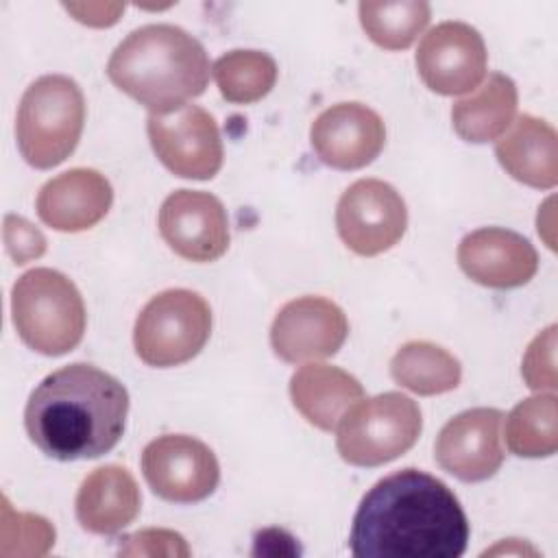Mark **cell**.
<instances>
[{"instance_id": "1", "label": "cell", "mask_w": 558, "mask_h": 558, "mask_svg": "<svg viewBox=\"0 0 558 558\" xmlns=\"http://www.w3.org/2000/svg\"><path fill=\"white\" fill-rule=\"evenodd\" d=\"M466 543L469 521L453 490L412 466L362 497L349 536L357 558H458Z\"/></svg>"}, {"instance_id": "2", "label": "cell", "mask_w": 558, "mask_h": 558, "mask_svg": "<svg viewBox=\"0 0 558 558\" xmlns=\"http://www.w3.org/2000/svg\"><path fill=\"white\" fill-rule=\"evenodd\" d=\"M129 392L120 379L94 364L74 362L31 392L24 425L48 458L70 462L111 451L124 434Z\"/></svg>"}, {"instance_id": "3", "label": "cell", "mask_w": 558, "mask_h": 558, "mask_svg": "<svg viewBox=\"0 0 558 558\" xmlns=\"http://www.w3.org/2000/svg\"><path fill=\"white\" fill-rule=\"evenodd\" d=\"M107 76L150 113H168L205 92L209 59L187 31L174 24H146L116 46Z\"/></svg>"}, {"instance_id": "4", "label": "cell", "mask_w": 558, "mask_h": 558, "mask_svg": "<svg viewBox=\"0 0 558 558\" xmlns=\"http://www.w3.org/2000/svg\"><path fill=\"white\" fill-rule=\"evenodd\" d=\"M85 98L76 81L63 74H46L22 94L15 137L24 161L48 170L65 161L83 133Z\"/></svg>"}, {"instance_id": "5", "label": "cell", "mask_w": 558, "mask_h": 558, "mask_svg": "<svg viewBox=\"0 0 558 558\" xmlns=\"http://www.w3.org/2000/svg\"><path fill=\"white\" fill-rule=\"evenodd\" d=\"M13 325L22 342L41 355L72 351L85 333V303L63 272L33 268L11 290Z\"/></svg>"}, {"instance_id": "6", "label": "cell", "mask_w": 558, "mask_h": 558, "mask_svg": "<svg viewBox=\"0 0 558 558\" xmlns=\"http://www.w3.org/2000/svg\"><path fill=\"white\" fill-rule=\"evenodd\" d=\"M423 418L416 401L401 392H384L357 401L338 423L336 447L353 466H381L416 442Z\"/></svg>"}, {"instance_id": "7", "label": "cell", "mask_w": 558, "mask_h": 558, "mask_svg": "<svg viewBox=\"0 0 558 558\" xmlns=\"http://www.w3.org/2000/svg\"><path fill=\"white\" fill-rule=\"evenodd\" d=\"M211 333V310L192 290L174 288L153 296L140 312L133 344L148 366L168 368L190 362L201 353Z\"/></svg>"}, {"instance_id": "8", "label": "cell", "mask_w": 558, "mask_h": 558, "mask_svg": "<svg viewBox=\"0 0 558 558\" xmlns=\"http://www.w3.org/2000/svg\"><path fill=\"white\" fill-rule=\"evenodd\" d=\"M146 131L157 159L177 177L207 181L222 168V140L209 111L183 105L168 113H150Z\"/></svg>"}, {"instance_id": "9", "label": "cell", "mask_w": 558, "mask_h": 558, "mask_svg": "<svg viewBox=\"0 0 558 558\" xmlns=\"http://www.w3.org/2000/svg\"><path fill=\"white\" fill-rule=\"evenodd\" d=\"M408 209L401 194L386 181L351 183L336 207L340 240L357 255L373 257L392 248L405 233Z\"/></svg>"}, {"instance_id": "10", "label": "cell", "mask_w": 558, "mask_h": 558, "mask_svg": "<svg viewBox=\"0 0 558 558\" xmlns=\"http://www.w3.org/2000/svg\"><path fill=\"white\" fill-rule=\"evenodd\" d=\"M144 480L166 501L194 504L207 499L220 482L214 451L198 438L163 434L142 451Z\"/></svg>"}, {"instance_id": "11", "label": "cell", "mask_w": 558, "mask_h": 558, "mask_svg": "<svg viewBox=\"0 0 558 558\" xmlns=\"http://www.w3.org/2000/svg\"><path fill=\"white\" fill-rule=\"evenodd\" d=\"M486 63L488 54L482 35L464 22L434 26L416 50L421 81L442 96L473 92L486 76Z\"/></svg>"}, {"instance_id": "12", "label": "cell", "mask_w": 558, "mask_h": 558, "mask_svg": "<svg viewBox=\"0 0 558 558\" xmlns=\"http://www.w3.org/2000/svg\"><path fill=\"white\" fill-rule=\"evenodd\" d=\"M159 233L179 257L214 262L229 248V216L214 194L177 190L161 203Z\"/></svg>"}, {"instance_id": "13", "label": "cell", "mask_w": 558, "mask_h": 558, "mask_svg": "<svg viewBox=\"0 0 558 558\" xmlns=\"http://www.w3.org/2000/svg\"><path fill=\"white\" fill-rule=\"evenodd\" d=\"M347 333V316L333 301L299 296L277 312L270 327V344L283 362L301 364L336 355Z\"/></svg>"}, {"instance_id": "14", "label": "cell", "mask_w": 558, "mask_h": 558, "mask_svg": "<svg viewBox=\"0 0 558 558\" xmlns=\"http://www.w3.org/2000/svg\"><path fill=\"white\" fill-rule=\"evenodd\" d=\"M501 421L504 414L497 408H473L456 414L436 438V462L462 482L493 477L504 462Z\"/></svg>"}, {"instance_id": "15", "label": "cell", "mask_w": 558, "mask_h": 558, "mask_svg": "<svg viewBox=\"0 0 558 558\" xmlns=\"http://www.w3.org/2000/svg\"><path fill=\"white\" fill-rule=\"evenodd\" d=\"M310 142L318 159L336 170L368 166L386 144V126L377 111L362 102H338L316 116Z\"/></svg>"}, {"instance_id": "16", "label": "cell", "mask_w": 558, "mask_h": 558, "mask_svg": "<svg viewBox=\"0 0 558 558\" xmlns=\"http://www.w3.org/2000/svg\"><path fill=\"white\" fill-rule=\"evenodd\" d=\"M462 272L486 288L510 290L525 286L538 270V253L517 231L504 227H482L458 244Z\"/></svg>"}, {"instance_id": "17", "label": "cell", "mask_w": 558, "mask_h": 558, "mask_svg": "<svg viewBox=\"0 0 558 558\" xmlns=\"http://www.w3.org/2000/svg\"><path fill=\"white\" fill-rule=\"evenodd\" d=\"M113 203L105 174L92 168H72L50 179L37 194V216L63 233H78L100 222Z\"/></svg>"}, {"instance_id": "18", "label": "cell", "mask_w": 558, "mask_h": 558, "mask_svg": "<svg viewBox=\"0 0 558 558\" xmlns=\"http://www.w3.org/2000/svg\"><path fill=\"white\" fill-rule=\"evenodd\" d=\"M142 495L135 477L120 464L94 469L81 484L74 501L76 521L92 534L111 536L140 514Z\"/></svg>"}, {"instance_id": "19", "label": "cell", "mask_w": 558, "mask_h": 558, "mask_svg": "<svg viewBox=\"0 0 558 558\" xmlns=\"http://www.w3.org/2000/svg\"><path fill=\"white\" fill-rule=\"evenodd\" d=\"M497 161L517 181L551 190L558 183V135L541 118L523 113L495 146Z\"/></svg>"}, {"instance_id": "20", "label": "cell", "mask_w": 558, "mask_h": 558, "mask_svg": "<svg viewBox=\"0 0 558 558\" xmlns=\"http://www.w3.org/2000/svg\"><path fill=\"white\" fill-rule=\"evenodd\" d=\"M290 397L307 423L331 432L342 416L364 399V388L353 375L338 366L305 364L290 379Z\"/></svg>"}, {"instance_id": "21", "label": "cell", "mask_w": 558, "mask_h": 558, "mask_svg": "<svg viewBox=\"0 0 558 558\" xmlns=\"http://www.w3.org/2000/svg\"><path fill=\"white\" fill-rule=\"evenodd\" d=\"M517 102L519 94L514 81L501 72H493L473 96L453 102V131L464 142L473 144L497 140L512 124Z\"/></svg>"}, {"instance_id": "22", "label": "cell", "mask_w": 558, "mask_h": 558, "mask_svg": "<svg viewBox=\"0 0 558 558\" xmlns=\"http://www.w3.org/2000/svg\"><path fill=\"white\" fill-rule=\"evenodd\" d=\"M392 379L423 397L442 395L460 384L462 366L447 349L427 342H405L390 360Z\"/></svg>"}, {"instance_id": "23", "label": "cell", "mask_w": 558, "mask_h": 558, "mask_svg": "<svg viewBox=\"0 0 558 558\" xmlns=\"http://www.w3.org/2000/svg\"><path fill=\"white\" fill-rule=\"evenodd\" d=\"M506 445L521 458H547L558 449L556 395H536L519 401L506 418Z\"/></svg>"}, {"instance_id": "24", "label": "cell", "mask_w": 558, "mask_h": 558, "mask_svg": "<svg viewBox=\"0 0 558 558\" xmlns=\"http://www.w3.org/2000/svg\"><path fill=\"white\" fill-rule=\"evenodd\" d=\"M214 81L220 96L233 105L262 100L277 83V63L262 50H229L216 59Z\"/></svg>"}, {"instance_id": "25", "label": "cell", "mask_w": 558, "mask_h": 558, "mask_svg": "<svg viewBox=\"0 0 558 558\" xmlns=\"http://www.w3.org/2000/svg\"><path fill=\"white\" fill-rule=\"evenodd\" d=\"M357 11L364 33L384 50L408 48L432 17V9L423 0L360 2Z\"/></svg>"}, {"instance_id": "26", "label": "cell", "mask_w": 558, "mask_h": 558, "mask_svg": "<svg viewBox=\"0 0 558 558\" xmlns=\"http://www.w3.org/2000/svg\"><path fill=\"white\" fill-rule=\"evenodd\" d=\"M521 375L532 390H556V325H549L530 342Z\"/></svg>"}, {"instance_id": "27", "label": "cell", "mask_w": 558, "mask_h": 558, "mask_svg": "<svg viewBox=\"0 0 558 558\" xmlns=\"http://www.w3.org/2000/svg\"><path fill=\"white\" fill-rule=\"evenodd\" d=\"M122 556H190V547L179 532L148 527L129 534L120 543Z\"/></svg>"}, {"instance_id": "28", "label": "cell", "mask_w": 558, "mask_h": 558, "mask_svg": "<svg viewBox=\"0 0 558 558\" xmlns=\"http://www.w3.org/2000/svg\"><path fill=\"white\" fill-rule=\"evenodd\" d=\"M2 235H4L7 253L17 266L28 264V262H33V259H37L46 253L44 233L22 216L7 214Z\"/></svg>"}, {"instance_id": "29", "label": "cell", "mask_w": 558, "mask_h": 558, "mask_svg": "<svg viewBox=\"0 0 558 558\" xmlns=\"http://www.w3.org/2000/svg\"><path fill=\"white\" fill-rule=\"evenodd\" d=\"M63 9L70 11L74 15V20H78L81 24L102 28V26H111L120 20L124 4H120V2H78V4L70 2V4H63Z\"/></svg>"}]
</instances>
